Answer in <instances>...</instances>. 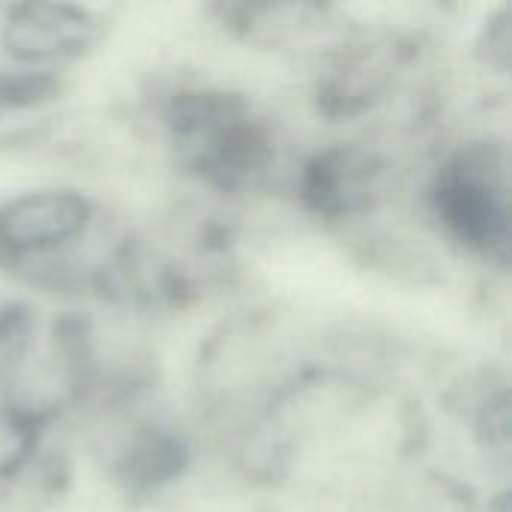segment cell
I'll return each mask as SVG.
<instances>
[{"label":"cell","mask_w":512,"mask_h":512,"mask_svg":"<svg viewBox=\"0 0 512 512\" xmlns=\"http://www.w3.org/2000/svg\"><path fill=\"white\" fill-rule=\"evenodd\" d=\"M189 462V450L183 438L168 429L147 426L138 429L120 459L117 477L129 495H150L168 483H174Z\"/></svg>","instance_id":"obj_6"},{"label":"cell","mask_w":512,"mask_h":512,"mask_svg":"<svg viewBox=\"0 0 512 512\" xmlns=\"http://www.w3.org/2000/svg\"><path fill=\"white\" fill-rule=\"evenodd\" d=\"M435 210L468 249L507 261L510 255V162L498 141L462 147L438 174Z\"/></svg>","instance_id":"obj_2"},{"label":"cell","mask_w":512,"mask_h":512,"mask_svg":"<svg viewBox=\"0 0 512 512\" xmlns=\"http://www.w3.org/2000/svg\"><path fill=\"white\" fill-rule=\"evenodd\" d=\"M60 84L51 72H0V105L27 108L57 96Z\"/></svg>","instance_id":"obj_9"},{"label":"cell","mask_w":512,"mask_h":512,"mask_svg":"<svg viewBox=\"0 0 512 512\" xmlns=\"http://www.w3.org/2000/svg\"><path fill=\"white\" fill-rule=\"evenodd\" d=\"M0 39L21 63H66L93 48L99 21L72 3H18L6 9Z\"/></svg>","instance_id":"obj_3"},{"label":"cell","mask_w":512,"mask_h":512,"mask_svg":"<svg viewBox=\"0 0 512 512\" xmlns=\"http://www.w3.org/2000/svg\"><path fill=\"white\" fill-rule=\"evenodd\" d=\"M87 222L90 204L78 192H24L0 204V252L9 258L48 252L78 237Z\"/></svg>","instance_id":"obj_4"},{"label":"cell","mask_w":512,"mask_h":512,"mask_svg":"<svg viewBox=\"0 0 512 512\" xmlns=\"http://www.w3.org/2000/svg\"><path fill=\"white\" fill-rule=\"evenodd\" d=\"M36 420L15 408H0V480L21 471L36 447Z\"/></svg>","instance_id":"obj_8"},{"label":"cell","mask_w":512,"mask_h":512,"mask_svg":"<svg viewBox=\"0 0 512 512\" xmlns=\"http://www.w3.org/2000/svg\"><path fill=\"white\" fill-rule=\"evenodd\" d=\"M387 168L363 147H333L318 153L303 171V201L321 216H351L369 210L384 192Z\"/></svg>","instance_id":"obj_5"},{"label":"cell","mask_w":512,"mask_h":512,"mask_svg":"<svg viewBox=\"0 0 512 512\" xmlns=\"http://www.w3.org/2000/svg\"><path fill=\"white\" fill-rule=\"evenodd\" d=\"M327 9L309 3H237L222 6V21L252 42L282 45L324 27Z\"/></svg>","instance_id":"obj_7"},{"label":"cell","mask_w":512,"mask_h":512,"mask_svg":"<svg viewBox=\"0 0 512 512\" xmlns=\"http://www.w3.org/2000/svg\"><path fill=\"white\" fill-rule=\"evenodd\" d=\"M165 123L183 162L216 186L252 183L273 162V135L255 108L225 90H180Z\"/></svg>","instance_id":"obj_1"},{"label":"cell","mask_w":512,"mask_h":512,"mask_svg":"<svg viewBox=\"0 0 512 512\" xmlns=\"http://www.w3.org/2000/svg\"><path fill=\"white\" fill-rule=\"evenodd\" d=\"M480 54L489 66H495L498 72H507L512 60V9L501 6L480 33Z\"/></svg>","instance_id":"obj_10"}]
</instances>
